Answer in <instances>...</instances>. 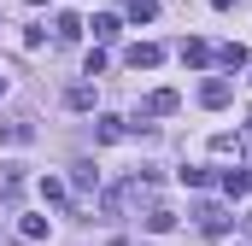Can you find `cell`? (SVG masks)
Listing matches in <instances>:
<instances>
[{
	"mask_svg": "<svg viewBox=\"0 0 252 246\" xmlns=\"http://www.w3.org/2000/svg\"><path fill=\"white\" fill-rule=\"evenodd\" d=\"M229 100H235V82H229V76H205V82H199V106H211V112H223Z\"/></svg>",
	"mask_w": 252,
	"mask_h": 246,
	"instance_id": "6da1fadb",
	"label": "cell"
},
{
	"mask_svg": "<svg viewBox=\"0 0 252 246\" xmlns=\"http://www.w3.org/2000/svg\"><path fill=\"white\" fill-rule=\"evenodd\" d=\"M182 100H176V88H158V94H147V106H141V118H170Z\"/></svg>",
	"mask_w": 252,
	"mask_h": 246,
	"instance_id": "7a4b0ae2",
	"label": "cell"
},
{
	"mask_svg": "<svg viewBox=\"0 0 252 246\" xmlns=\"http://www.w3.org/2000/svg\"><path fill=\"white\" fill-rule=\"evenodd\" d=\"M193 223H199L205 235H229V211H223V205H199V211H193Z\"/></svg>",
	"mask_w": 252,
	"mask_h": 246,
	"instance_id": "3957f363",
	"label": "cell"
},
{
	"mask_svg": "<svg viewBox=\"0 0 252 246\" xmlns=\"http://www.w3.org/2000/svg\"><path fill=\"white\" fill-rule=\"evenodd\" d=\"M124 59H129V64H135V70H153V64L164 59V47H158V41H135V47H129Z\"/></svg>",
	"mask_w": 252,
	"mask_h": 246,
	"instance_id": "277c9868",
	"label": "cell"
},
{
	"mask_svg": "<svg viewBox=\"0 0 252 246\" xmlns=\"http://www.w3.org/2000/svg\"><path fill=\"white\" fill-rule=\"evenodd\" d=\"M141 223H147L153 235H170V229H176V211H170V205H147V217H141Z\"/></svg>",
	"mask_w": 252,
	"mask_h": 246,
	"instance_id": "5b68a950",
	"label": "cell"
},
{
	"mask_svg": "<svg viewBox=\"0 0 252 246\" xmlns=\"http://www.w3.org/2000/svg\"><path fill=\"white\" fill-rule=\"evenodd\" d=\"M82 30H88V24H82L76 12H59V18H53V35H59V41H76Z\"/></svg>",
	"mask_w": 252,
	"mask_h": 246,
	"instance_id": "8992f818",
	"label": "cell"
},
{
	"mask_svg": "<svg viewBox=\"0 0 252 246\" xmlns=\"http://www.w3.org/2000/svg\"><path fill=\"white\" fill-rule=\"evenodd\" d=\"M64 106H70V112H88V106H94V88H88V82H70V88H64Z\"/></svg>",
	"mask_w": 252,
	"mask_h": 246,
	"instance_id": "52a82bcc",
	"label": "cell"
},
{
	"mask_svg": "<svg viewBox=\"0 0 252 246\" xmlns=\"http://www.w3.org/2000/svg\"><path fill=\"white\" fill-rule=\"evenodd\" d=\"M0 141H6V147H30L35 129H30V123H0Z\"/></svg>",
	"mask_w": 252,
	"mask_h": 246,
	"instance_id": "ba28073f",
	"label": "cell"
},
{
	"mask_svg": "<svg viewBox=\"0 0 252 246\" xmlns=\"http://www.w3.org/2000/svg\"><path fill=\"white\" fill-rule=\"evenodd\" d=\"M24 193V176H18V164H0V199H18Z\"/></svg>",
	"mask_w": 252,
	"mask_h": 246,
	"instance_id": "9c48e42d",
	"label": "cell"
},
{
	"mask_svg": "<svg viewBox=\"0 0 252 246\" xmlns=\"http://www.w3.org/2000/svg\"><path fill=\"white\" fill-rule=\"evenodd\" d=\"M88 30H94V41H112V35H118L124 24H118V12H100V18H94Z\"/></svg>",
	"mask_w": 252,
	"mask_h": 246,
	"instance_id": "30bf717a",
	"label": "cell"
},
{
	"mask_svg": "<svg viewBox=\"0 0 252 246\" xmlns=\"http://www.w3.org/2000/svg\"><path fill=\"white\" fill-rule=\"evenodd\" d=\"M217 64H223V70H247V47H235V41H229V47H223V53H217Z\"/></svg>",
	"mask_w": 252,
	"mask_h": 246,
	"instance_id": "8fae6325",
	"label": "cell"
},
{
	"mask_svg": "<svg viewBox=\"0 0 252 246\" xmlns=\"http://www.w3.org/2000/svg\"><path fill=\"white\" fill-rule=\"evenodd\" d=\"M211 153L217 158H241V135H211Z\"/></svg>",
	"mask_w": 252,
	"mask_h": 246,
	"instance_id": "7c38bea8",
	"label": "cell"
},
{
	"mask_svg": "<svg viewBox=\"0 0 252 246\" xmlns=\"http://www.w3.org/2000/svg\"><path fill=\"white\" fill-rule=\"evenodd\" d=\"M124 12L135 18V24H153V18H158V6H153V0H124Z\"/></svg>",
	"mask_w": 252,
	"mask_h": 246,
	"instance_id": "4fadbf2b",
	"label": "cell"
},
{
	"mask_svg": "<svg viewBox=\"0 0 252 246\" xmlns=\"http://www.w3.org/2000/svg\"><path fill=\"white\" fill-rule=\"evenodd\" d=\"M94 141H124V118H100L94 123Z\"/></svg>",
	"mask_w": 252,
	"mask_h": 246,
	"instance_id": "5bb4252c",
	"label": "cell"
},
{
	"mask_svg": "<svg viewBox=\"0 0 252 246\" xmlns=\"http://www.w3.org/2000/svg\"><path fill=\"white\" fill-rule=\"evenodd\" d=\"M223 193H235V199L252 193V176H247V170H229V176H223Z\"/></svg>",
	"mask_w": 252,
	"mask_h": 246,
	"instance_id": "9a60e30c",
	"label": "cell"
},
{
	"mask_svg": "<svg viewBox=\"0 0 252 246\" xmlns=\"http://www.w3.org/2000/svg\"><path fill=\"white\" fill-rule=\"evenodd\" d=\"M182 64H211V47L205 41H182Z\"/></svg>",
	"mask_w": 252,
	"mask_h": 246,
	"instance_id": "2e32d148",
	"label": "cell"
},
{
	"mask_svg": "<svg viewBox=\"0 0 252 246\" xmlns=\"http://www.w3.org/2000/svg\"><path fill=\"white\" fill-rule=\"evenodd\" d=\"M18 229H24V241H47V217H24Z\"/></svg>",
	"mask_w": 252,
	"mask_h": 246,
	"instance_id": "e0dca14e",
	"label": "cell"
},
{
	"mask_svg": "<svg viewBox=\"0 0 252 246\" xmlns=\"http://www.w3.org/2000/svg\"><path fill=\"white\" fill-rule=\"evenodd\" d=\"M100 176H94V164H76V193H94Z\"/></svg>",
	"mask_w": 252,
	"mask_h": 246,
	"instance_id": "ac0fdd59",
	"label": "cell"
},
{
	"mask_svg": "<svg viewBox=\"0 0 252 246\" xmlns=\"http://www.w3.org/2000/svg\"><path fill=\"white\" fill-rule=\"evenodd\" d=\"M182 182H188V187H211V170H199V164H188V170H182Z\"/></svg>",
	"mask_w": 252,
	"mask_h": 246,
	"instance_id": "d6986e66",
	"label": "cell"
},
{
	"mask_svg": "<svg viewBox=\"0 0 252 246\" xmlns=\"http://www.w3.org/2000/svg\"><path fill=\"white\" fill-rule=\"evenodd\" d=\"M41 199H53V205H59V199H64V182H53V176H41Z\"/></svg>",
	"mask_w": 252,
	"mask_h": 246,
	"instance_id": "ffe728a7",
	"label": "cell"
},
{
	"mask_svg": "<svg viewBox=\"0 0 252 246\" xmlns=\"http://www.w3.org/2000/svg\"><path fill=\"white\" fill-rule=\"evenodd\" d=\"M30 6H47V0H30Z\"/></svg>",
	"mask_w": 252,
	"mask_h": 246,
	"instance_id": "44dd1931",
	"label": "cell"
},
{
	"mask_svg": "<svg viewBox=\"0 0 252 246\" xmlns=\"http://www.w3.org/2000/svg\"><path fill=\"white\" fill-rule=\"evenodd\" d=\"M0 94H6V76H0Z\"/></svg>",
	"mask_w": 252,
	"mask_h": 246,
	"instance_id": "7402d4cb",
	"label": "cell"
},
{
	"mask_svg": "<svg viewBox=\"0 0 252 246\" xmlns=\"http://www.w3.org/2000/svg\"><path fill=\"white\" fill-rule=\"evenodd\" d=\"M247 129H252V118H247Z\"/></svg>",
	"mask_w": 252,
	"mask_h": 246,
	"instance_id": "603a6c76",
	"label": "cell"
}]
</instances>
